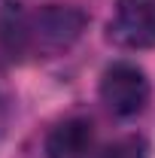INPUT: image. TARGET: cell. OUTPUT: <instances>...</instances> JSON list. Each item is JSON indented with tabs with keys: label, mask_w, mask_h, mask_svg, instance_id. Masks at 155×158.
<instances>
[{
	"label": "cell",
	"mask_w": 155,
	"mask_h": 158,
	"mask_svg": "<svg viewBox=\"0 0 155 158\" xmlns=\"http://www.w3.org/2000/svg\"><path fill=\"white\" fill-rule=\"evenodd\" d=\"M88 27V15L76 3H43L34 12H12L3 24V40L12 55H37L52 58L67 52L82 31Z\"/></svg>",
	"instance_id": "1"
},
{
	"label": "cell",
	"mask_w": 155,
	"mask_h": 158,
	"mask_svg": "<svg viewBox=\"0 0 155 158\" xmlns=\"http://www.w3.org/2000/svg\"><path fill=\"white\" fill-rule=\"evenodd\" d=\"M100 100L113 116L131 118L143 113L149 103V79L137 64L116 61L100 76Z\"/></svg>",
	"instance_id": "2"
},
{
	"label": "cell",
	"mask_w": 155,
	"mask_h": 158,
	"mask_svg": "<svg viewBox=\"0 0 155 158\" xmlns=\"http://www.w3.org/2000/svg\"><path fill=\"white\" fill-rule=\"evenodd\" d=\"M107 37L122 49L155 46V0H116Z\"/></svg>",
	"instance_id": "3"
},
{
	"label": "cell",
	"mask_w": 155,
	"mask_h": 158,
	"mask_svg": "<svg viewBox=\"0 0 155 158\" xmlns=\"http://www.w3.org/2000/svg\"><path fill=\"white\" fill-rule=\"evenodd\" d=\"M94 149V128L88 118H64L46 137L49 158H88Z\"/></svg>",
	"instance_id": "4"
},
{
	"label": "cell",
	"mask_w": 155,
	"mask_h": 158,
	"mask_svg": "<svg viewBox=\"0 0 155 158\" xmlns=\"http://www.w3.org/2000/svg\"><path fill=\"white\" fill-rule=\"evenodd\" d=\"M97 158H149V149H146V140L143 137H122L116 143H110L103 152H97Z\"/></svg>",
	"instance_id": "5"
},
{
	"label": "cell",
	"mask_w": 155,
	"mask_h": 158,
	"mask_svg": "<svg viewBox=\"0 0 155 158\" xmlns=\"http://www.w3.org/2000/svg\"><path fill=\"white\" fill-rule=\"evenodd\" d=\"M6 113H9V94H6V88H3V82H0V128H3V122H6Z\"/></svg>",
	"instance_id": "6"
}]
</instances>
